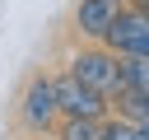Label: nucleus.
<instances>
[{
  "mask_svg": "<svg viewBox=\"0 0 149 140\" xmlns=\"http://www.w3.org/2000/svg\"><path fill=\"white\" fill-rule=\"evenodd\" d=\"M107 107L116 112V121H130V126L149 131V93L126 89V84H112V89H107Z\"/></svg>",
  "mask_w": 149,
  "mask_h": 140,
  "instance_id": "nucleus-6",
  "label": "nucleus"
},
{
  "mask_svg": "<svg viewBox=\"0 0 149 140\" xmlns=\"http://www.w3.org/2000/svg\"><path fill=\"white\" fill-rule=\"evenodd\" d=\"M65 75H74L79 84H88L93 93L107 98V89L116 84V56H112L107 47H84V51L70 56V70H65Z\"/></svg>",
  "mask_w": 149,
  "mask_h": 140,
  "instance_id": "nucleus-4",
  "label": "nucleus"
},
{
  "mask_svg": "<svg viewBox=\"0 0 149 140\" xmlns=\"http://www.w3.org/2000/svg\"><path fill=\"white\" fill-rule=\"evenodd\" d=\"M98 42L112 56H149V9H121Z\"/></svg>",
  "mask_w": 149,
  "mask_h": 140,
  "instance_id": "nucleus-2",
  "label": "nucleus"
},
{
  "mask_svg": "<svg viewBox=\"0 0 149 140\" xmlns=\"http://www.w3.org/2000/svg\"><path fill=\"white\" fill-rule=\"evenodd\" d=\"M102 140H149V131H140L130 121H102Z\"/></svg>",
  "mask_w": 149,
  "mask_h": 140,
  "instance_id": "nucleus-9",
  "label": "nucleus"
},
{
  "mask_svg": "<svg viewBox=\"0 0 149 140\" xmlns=\"http://www.w3.org/2000/svg\"><path fill=\"white\" fill-rule=\"evenodd\" d=\"M56 140H102V121H61Z\"/></svg>",
  "mask_w": 149,
  "mask_h": 140,
  "instance_id": "nucleus-8",
  "label": "nucleus"
},
{
  "mask_svg": "<svg viewBox=\"0 0 149 140\" xmlns=\"http://www.w3.org/2000/svg\"><path fill=\"white\" fill-rule=\"evenodd\" d=\"M126 9V0H79V9H74V28L84 33V37H102L107 28H112V19Z\"/></svg>",
  "mask_w": 149,
  "mask_h": 140,
  "instance_id": "nucleus-5",
  "label": "nucleus"
},
{
  "mask_svg": "<svg viewBox=\"0 0 149 140\" xmlns=\"http://www.w3.org/2000/svg\"><path fill=\"white\" fill-rule=\"evenodd\" d=\"M51 93H56V117L61 121H102L107 117V98L93 93L88 84H79L74 75H56Z\"/></svg>",
  "mask_w": 149,
  "mask_h": 140,
  "instance_id": "nucleus-1",
  "label": "nucleus"
},
{
  "mask_svg": "<svg viewBox=\"0 0 149 140\" xmlns=\"http://www.w3.org/2000/svg\"><path fill=\"white\" fill-rule=\"evenodd\" d=\"M116 84L149 93V56H116Z\"/></svg>",
  "mask_w": 149,
  "mask_h": 140,
  "instance_id": "nucleus-7",
  "label": "nucleus"
},
{
  "mask_svg": "<svg viewBox=\"0 0 149 140\" xmlns=\"http://www.w3.org/2000/svg\"><path fill=\"white\" fill-rule=\"evenodd\" d=\"M19 121H23V131H33V135H47V131L56 126V93H51V75H33V79L23 84Z\"/></svg>",
  "mask_w": 149,
  "mask_h": 140,
  "instance_id": "nucleus-3",
  "label": "nucleus"
}]
</instances>
